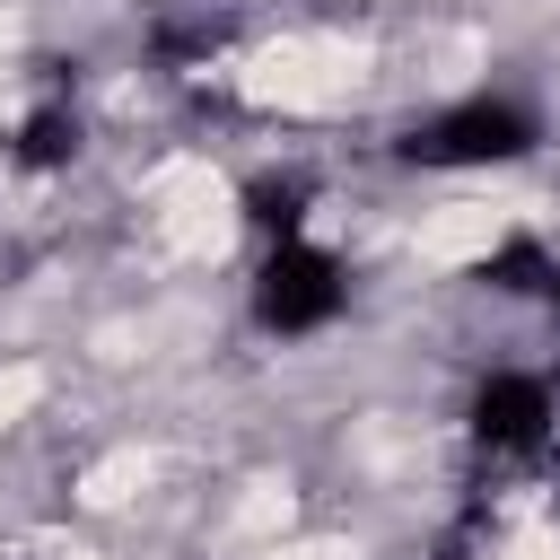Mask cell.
<instances>
[{"label": "cell", "mask_w": 560, "mask_h": 560, "mask_svg": "<svg viewBox=\"0 0 560 560\" xmlns=\"http://www.w3.org/2000/svg\"><path fill=\"white\" fill-rule=\"evenodd\" d=\"M542 131H534V114L525 105H508V96H464V105H446V114H420L402 140H394V158L402 166H508V158H525Z\"/></svg>", "instance_id": "cell-1"}, {"label": "cell", "mask_w": 560, "mask_h": 560, "mask_svg": "<svg viewBox=\"0 0 560 560\" xmlns=\"http://www.w3.org/2000/svg\"><path fill=\"white\" fill-rule=\"evenodd\" d=\"M341 298H350L341 262H332L324 245H306V236H280V245L262 254V271H254V324L280 332V341L324 332V324L341 315Z\"/></svg>", "instance_id": "cell-2"}, {"label": "cell", "mask_w": 560, "mask_h": 560, "mask_svg": "<svg viewBox=\"0 0 560 560\" xmlns=\"http://www.w3.org/2000/svg\"><path fill=\"white\" fill-rule=\"evenodd\" d=\"M472 446L490 464H542L560 446V385L534 368H499L472 385Z\"/></svg>", "instance_id": "cell-3"}, {"label": "cell", "mask_w": 560, "mask_h": 560, "mask_svg": "<svg viewBox=\"0 0 560 560\" xmlns=\"http://www.w3.org/2000/svg\"><path fill=\"white\" fill-rule=\"evenodd\" d=\"M306 201H315V184L306 175H254L245 184V219L280 245V236H306Z\"/></svg>", "instance_id": "cell-4"}, {"label": "cell", "mask_w": 560, "mask_h": 560, "mask_svg": "<svg viewBox=\"0 0 560 560\" xmlns=\"http://www.w3.org/2000/svg\"><path fill=\"white\" fill-rule=\"evenodd\" d=\"M9 158H18V166H35V175H44V166H70V158H79V114H70L61 96H52V105H35V114L18 122V149H9Z\"/></svg>", "instance_id": "cell-5"}, {"label": "cell", "mask_w": 560, "mask_h": 560, "mask_svg": "<svg viewBox=\"0 0 560 560\" xmlns=\"http://www.w3.org/2000/svg\"><path fill=\"white\" fill-rule=\"evenodd\" d=\"M481 280H490V289H508V298H551L560 262H551L534 236H508L499 254H481Z\"/></svg>", "instance_id": "cell-6"}, {"label": "cell", "mask_w": 560, "mask_h": 560, "mask_svg": "<svg viewBox=\"0 0 560 560\" xmlns=\"http://www.w3.org/2000/svg\"><path fill=\"white\" fill-rule=\"evenodd\" d=\"M551 306H560V280H551Z\"/></svg>", "instance_id": "cell-7"}]
</instances>
